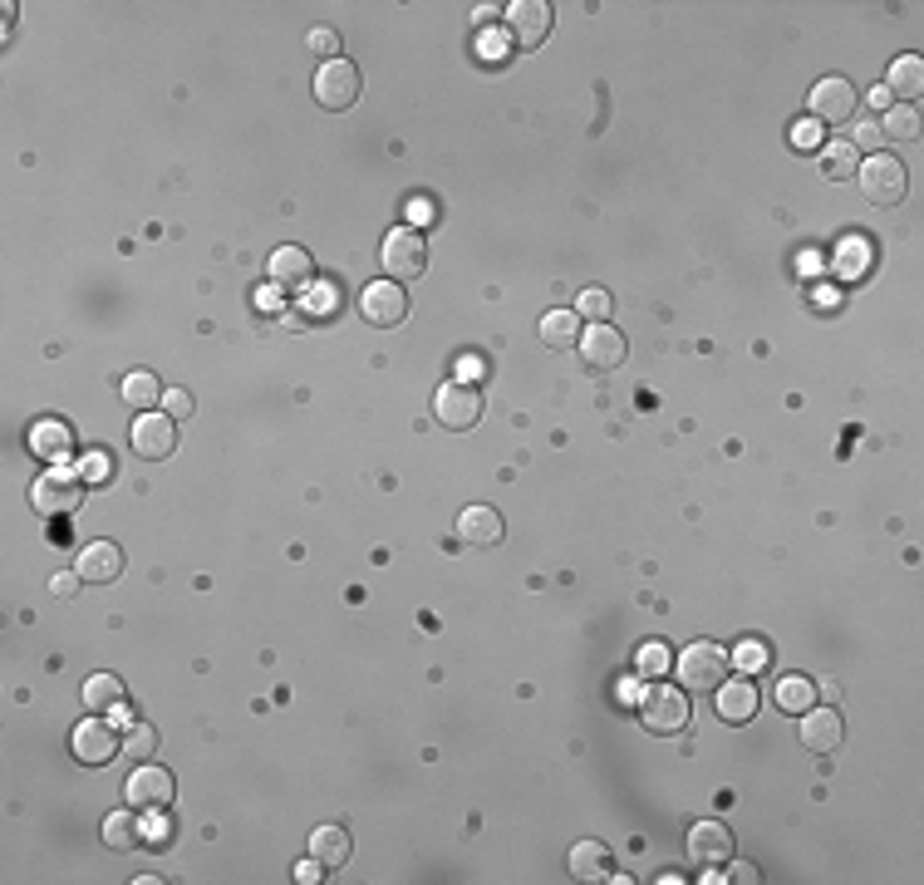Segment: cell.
I'll list each match as a JSON object with an SVG mask.
<instances>
[{
	"instance_id": "obj_1",
	"label": "cell",
	"mask_w": 924,
	"mask_h": 885,
	"mask_svg": "<svg viewBox=\"0 0 924 885\" xmlns=\"http://www.w3.org/2000/svg\"><path fill=\"white\" fill-rule=\"evenodd\" d=\"M30 502H35L40 517H74L79 502H84V472L50 468L45 477L30 482Z\"/></svg>"
},
{
	"instance_id": "obj_2",
	"label": "cell",
	"mask_w": 924,
	"mask_h": 885,
	"mask_svg": "<svg viewBox=\"0 0 924 885\" xmlns=\"http://www.w3.org/2000/svg\"><path fill=\"white\" fill-rule=\"evenodd\" d=\"M728 669H733V654L723 645H713V640H698V645H689L679 654V679L689 689H698V694H713L728 679Z\"/></svg>"
},
{
	"instance_id": "obj_3",
	"label": "cell",
	"mask_w": 924,
	"mask_h": 885,
	"mask_svg": "<svg viewBox=\"0 0 924 885\" xmlns=\"http://www.w3.org/2000/svg\"><path fill=\"white\" fill-rule=\"evenodd\" d=\"M910 177H905V163H895L890 153H870L861 163V192H866L870 207H895L905 197Z\"/></svg>"
},
{
	"instance_id": "obj_4",
	"label": "cell",
	"mask_w": 924,
	"mask_h": 885,
	"mask_svg": "<svg viewBox=\"0 0 924 885\" xmlns=\"http://www.w3.org/2000/svg\"><path fill=\"white\" fill-rule=\"evenodd\" d=\"M639 713H644V728L649 733H679L689 723V699L674 684H649L639 694Z\"/></svg>"
},
{
	"instance_id": "obj_5",
	"label": "cell",
	"mask_w": 924,
	"mask_h": 885,
	"mask_svg": "<svg viewBox=\"0 0 924 885\" xmlns=\"http://www.w3.org/2000/svg\"><path fill=\"white\" fill-rule=\"evenodd\" d=\"M379 261H384V276H389V281H413V276H423V266H428V246H423V236L413 232V227H399V232L384 236Z\"/></svg>"
},
{
	"instance_id": "obj_6",
	"label": "cell",
	"mask_w": 924,
	"mask_h": 885,
	"mask_svg": "<svg viewBox=\"0 0 924 885\" xmlns=\"http://www.w3.org/2000/svg\"><path fill=\"white\" fill-rule=\"evenodd\" d=\"M315 99L335 114H345L349 104L359 99V69L349 59H325L320 74H315Z\"/></svg>"
},
{
	"instance_id": "obj_7",
	"label": "cell",
	"mask_w": 924,
	"mask_h": 885,
	"mask_svg": "<svg viewBox=\"0 0 924 885\" xmlns=\"http://www.w3.org/2000/svg\"><path fill=\"white\" fill-rule=\"evenodd\" d=\"M173 792H177L173 772H168V767H158V763H143L133 777H128V807H133V812L168 807V802H173Z\"/></svg>"
},
{
	"instance_id": "obj_8",
	"label": "cell",
	"mask_w": 924,
	"mask_h": 885,
	"mask_svg": "<svg viewBox=\"0 0 924 885\" xmlns=\"http://www.w3.org/2000/svg\"><path fill=\"white\" fill-rule=\"evenodd\" d=\"M69 748H74V758H79L84 767L114 763V753H118L114 723H104V718H84V723L69 733Z\"/></svg>"
},
{
	"instance_id": "obj_9",
	"label": "cell",
	"mask_w": 924,
	"mask_h": 885,
	"mask_svg": "<svg viewBox=\"0 0 924 885\" xmlns=\"http://www.w3.org/2000/svg\"><path fill=\"white\" fill-rule=\"evenodd\" d=\"M856 109H861V99H856V84H846V79H821L811 89V118L816 123H851Z\"/></svg>"
},
{
	"instance_id": "obj_10",
	"label": "cell",
	"mask_w": 924,
	"mask_h": 885,
	"mask_svg": "<svg viewBox=\"0 0 924 885\" xmlns=\"http://www.w3.org/2000/svg\"><path fill=\"white\" fill-rule=\"evenodd\" d=\"M433 413H438L443 428L462 433V428H472V423L482 418V394H477L472 384H443L438 399H433Z\"/></svg>"
},
{
	"instance_id": "obj_11",
	"label": "cell",
	"mask_w": 924,
	"mask_h": 885,
	"mask_svg": "<svg viewBox=\"0 0 924 885\" xmlns=\"http://www.w3.org/2000/svg\"><path fill=\"white\" fill-rule=\"evenodd\" d=\"M173 448H177L173 418H168V413H158V409L138 413V423H133V453H138V458H148V463H158V458H168Z\"/></svg>"
},
{
	"instance_id": "obj_12",
	"label": "cell",
	"mask_w": 924,
	"mask_h": 885,
	"mask_svg": "<svg viewBox=\"0 0 924 885\" xmlns=\"http://www.w3.org/2000/svg\"><path fill=\"white\" fill-rule=\"evenodd\" d=\"M359 310L374 320V325H384V330H394V325H404L408 320V291L399 286V281H379V286H364V295H359Z\"/></svg>"
},
{
	"instance_id": "obj_13",
	"label": "cell",
	"mask_w": 924,
	"mask_h": 885,
	"mask_svg": "<svg viewBox=\"0 0 924 885\" xmlns=\"http://www.w3.org/2000/svg\"><path fill=\"white\" fill-rule=\"evenodd\" d=\"M797 738L807 743L811 753H836V748H841V738H846L841 713H836V708H816L811 704L807 713H802V723H797Z\"/></svg>"
},
{
	"instance_id": "obj_14",
	"label": "cell",
	"mask_w": 924,
	"mask_h": 885,
	"mask_svg": "<svg viewBox=\"0 0 924 885\" xmlns=\"http://www.w3.org/2000/svg\"><path fill=\"white\" fill-rule=\"evenodd\" d=\"M507 25L526 50H541V40L551 35V5L546 0H517V5H507Z\"/></svg>"
},
{
	"instance_id": "obj_15",
	"label": "cell",
	"mask_w": 924,
	"mask_h": 885,
	"mask_svg": "<svg viewBox=\"0 0 924 885\" xmlns=\"http://www.w3.org/2000/svg\"><path fill=\"white\" fill-rule=\"evenodd\" d=\"M580 359H585L590 369H615V364H625V335H620L615 325H590V330L580 335Z\"/></svg>"
},
{
	"instance_id": "obj_16",
	"label": "cell",
	"mask_w": 924,
	"mask_h": 885,
	"mask_svg": "<svg viewBox=\"0 0 924 885\" xmlns=\"http://www.w3.org/2000/svg\"><path fill=\"white\" fill-rule=\"evenodd\" d=\"M79 581H89V586H109L118 571H123V551H118L114 541H94V546H84V556H79Z\"/></svg>"
},
{
	"instance_id": "obj_17",
	"label": "cell",
	"mask_w": 924,
	"mask_h": 885,
	"mask_svg": "<svg viewBox=\"0 0 924 885\" xmlns=\"http://www.w3.org/2000/svg\"><path fill=\"white\" fill-rule=\"evenodd\" d=\"M689 856L698 861V866H718V861H728V856H733V836H728V826L698 822L689 831Z\"/></svg>"
},
{
	"instance_id": "obj_18",
	"label": "cell",
	"mask_w": 924,
	"mask_h": 885,
	"mask_svg": "<svg viewBox=\"0 0 924 885\" xmlns=\"http://www.w3.org/2000/svg\"><path fill=\"white\" fill-rule=\"evenodd\" d=\"M271 281L276 286H290V291H300V286H310V276H315V261H310V251L305 246H281L276 256H271Z\"/></svg>"
},
{
	"instance_id": "obj_19",
	"label": "cell",
	"mask_w": 924,
	"mask_h": 885,
	"mask_svg": "<svg viewBox=\"0 0 924 885\" xmlns=\"http://www.w3.org/2000/svg\"><path fill=\"white\" fill-rule=\"evenodd\" d=\"M713 699H718V718L723 723H748L752 713H757V689H752L748 679H723L713 689Z\"/></svg>"
},
{
	"instance_id": "obj_20",
	"label": "cell",
	"mask_w": 924,
	"mask_h": 885,
	"mask_svg": "<svg viewBox=\"0 0 924 885\" xmlns=\"http://www.w3.org/2000/svg\"><path fill=\"white\" fill-rule=\"evenodd\" d=\"M885 89H890V99H900V104L920 99L924 94V59L920 55H900L895 64H890V74H885Z\"/></svg>"
},
{
	"instance_id": "obj_21",
	"label": "cell",
	"mask_w": 924,
	"mask_h": 885,
	"mask_svg": "<svg viewBox=\"0 0 924 885\" xmlns=\"http://www.w3.org/2000/svg\"><path fill=\"white\" fill-rule=\"evenodd\" d=\"M458 536L467 546H497L502 541V517L492 507H467L458 517Z\"/></svg>"
},
{
	"instance_id": "obj_22",
	"label": "cell",
	"mask_w": 924,
	"mask_h": 885,
	"mask_svg": "<svg viewBox=\"0 0 924 885\" xmlns=\"http://www.w3.org/2000/svg\"><path fill=\"white\" fill-rule=\"evenodd\" d=\"M69 448H74V438H69V428H64L59 418H40V423L30 428V453H35V458L59 463V458H69Z\"/></svg>"
},
{
	"instance_id": "obj_23",
	"label": "cell",
	"mask_w": 924,
	"mask_h": 885,
	"mask_svg": "<svg viewBox=\"0 0 924 885\" xmlns=\"http://www.w3.org/2000/svg\"><path fill=\"white\" fill-rule=\"evenodd\" d=\"M541 345H546V350H571V345H580V315L576 310H546V315H541Z\"/></svg>"
},
{
	"instance_id": "obj_24",
	"label": "cell",
	"mask_w": 924,
	"mask_h": 885,
	"mask_svg": "<svg viewBox=\"0 0 924 885\" xmlns=\"http://www.w3.org/2000/svg\"><path fill=\"white\" fill-rule=\"evenodd\" d=\"M571 876L576 881H610V851L600 841H580L571 851Z\"/></svg>"
},
{
	"instance_id": "obj_25",
	"label": "cell",
	"mask_w": 924,
	"mask_h": 885,
	"mask_svg": "<svg viewBox=\"0 0 924 885\" xmlns=\"http://www.w3.org/2000/svg\"><path fill=\"white\" fill-rule=\"evenodd\" d=\"M310 856H315L320 866H345V861H349L345 826H320V831L310 836Z\"/></svg>"
},
{
	"instance_id": "obj_26",
	"label": "cell",
	"mask_w": 924,
	"mask_h": 885,
	"mask_svg": "<svg viewBox=\"0 0 924 885\" xmlns=\"http://www.w3.org/2000/svg\"><path fill=\"white\" fill-rule=\"evenodd\" d=\"M811 704H816V679H807V674L777 679V708H787V713H807Z\"/></svg>"
},
{
	"instance_id": "obj_27",
	"label": "cell",
	"mask_w": 924,
	"mask_h": 885,
	"mask_svg": "<svg viewBox=\"0 0 924 885\" xmlns=\"http://www.w3.org/2000/svg\"><path fill=\"white\" fill-rule=\"evenodd\" d=\"M84 704L94 708V713H114V708L123 704V684H118L114 674H94V679L84 684Z\"/></svg>"
},
{
	"instance_id": "obj_28",
	"label": "cell",
	"mask_w": 924,
	"mask_h": 885,
	"mask_svg": "<svg viewBox=\"0 0 924 885\" xmlns=\"http://www.w3.org/2000/svg\"><path fill=\"white\" fill-rule=\"evenodd\" d=\"M880 133L895 138V143H910V138H920V114L910 104H890L885 118H880Z\"/></svg>"
},
{
	"instance_id": "obj_29",
	"label": "cell",
	"mask_w": 924,
	"mask_h": 885,
	"mask_svg": "<svg viewBox=\"0 0 924 885\" xmlns=\"http://www.w3.org/2000/svg\"><path fill=\"white\" fill-rule=\"evenodd\" d=\"M104 841H109L114 851H133V846L143 841V822H133V812H109Z\"/></svg>"
},
{
	"instance_id": "obj_30",
	"label": "cell",
	"mask_w": 924,
	"mask_h": 885,
	"mask_svg": "<svg viewBox=\"0 0 924 885\" xmlns=\"http://www.w3.org/2000/svg\"><path fill=\"white\" fill-rule=\"evenodd\" d=\"M123 404H133V409H153V404H163V389H158V379L153 374H128L123 379Z\"/></svg>"
},
{
	"instance_id": "obj_31",
	"label": "cell",
	"mask_w": 924,
	"mask_h": 885,
	"mask_svg": "<svg viewBox=\"0 0 924 885\" xmlns=\"http://www.w3.org/2000/svg\"><path fill=\"white\" fill-rule=\"evenodd\" d=\"M821 168H826V177L846 182V177H856L861 158H856V148H851V143H826V153H821Z\"/></svg>"
},
{
	"instance_id": "obj_32",
	"label": "cell",
	"mask_w": 924,
	"mask_h": 885,
	"mask_svg": "<svg viewBox=\"0 0 924 885\" xmlns=\"http://www.w3.org/2000/svg\"><path fill=\"white\" fill-rule=\"evenodd\" d=\"M335 310H340L335 286H305V320H330Z\"/></svg>"
},
{
	"instance_id": "obj_33",
	"label": "cell",
	"mask_w": 924,
	"mask_h": 885,
	"mask_svg": "<svg viewBox=\"0 0 924 885\" xmlns=\"http://www.w3.org/2000/svg\"><path fill=\"white\" fill-rule=\"evenodd\" d=\"M866 246H870L866 236H846V241H841V271H846V276H856V271H866L870 266Z\"/></svg>"
},
{
	"instance_id": "obj_34",
	"label": "cell",
	"mask_w": 924,
	"mask_h": 885,
	"mask_svg": "<svg viewBox=\"0 0 924 885\" xmlns=\"http://www.w3.org/2000/svg\"><path fill=\"white\" fill-rule=\"evenodd\" d=\"M158 753V733L148 723H133L128 728V758H153Z\"/></svg>"
},
{
	"instance_id": "obj_35",
	"label": "cell",
	"mask_w": 924,
	"mask_h": 885,
	"mask_svg": "<svg viewBox=\"0 0 924 885\" xmlns=\"http://www.w3.org/2000/svg\"><path fill=\"white\" fill-rule=\"evenodd\" d=\"M576 315L595 320V325H605V320H610V291H580V310H576Z\"/></svg>"
},
{
	"instance_id": "obj_36",
	"label": "cell",
	"mask_w": 924,
	"mask_h": 885,
	"mask_svg": "<svg viewBox=\"0 0 924 885\" xmlns=\"http://www.w3.org/2000/svg\"><path fill=\"white\" fill-rule=\"evenodd\" d=\"M664 669H669V649L664 645L639 649V674H644V679H664Z\"/></svg>"
},
{
	"instance_id": "obj_37",
	"label": "cell",
	"mask_w": 924,
	"mask_h": 885,
	"mask_svg": "<svg viewBox=\"0 0 924 885\" xmlns=\"http://www.w3.org/2000/svg\"><path fill=\"white\" fill-rule=\"evenodd\" d=\"M880 143H885L880 123H875V118H856V138H851V148H870V153H880Z\"/></svg>"
},
{
	"instance_id": "obj_38",
	"label": "cell",
	"mask_w": 924,
	"mask_h": 885,
	"mask_svg": "<svg viewBox=\"0 0 924 885\" xmlns=\"http://www.w3.org/2000/svg\"><path fill=\"white\" fill-rule=\"evenodd\" d=\"M305 45L315 50V55H325V59H335V50H340V35L330 30V25H315L310 35H305Z\"/></svg>"
},
{
	"instance_id": "obj_39",
	"label": "cell",
	"mask_w": 924,
	"mask_h": 885,
	"mask_svg": "<svg viewBox=\"0 0 924 885\" xmlns=\"http://www.w3.org/2000/svg\"><path fill=\"white\" fill-rule=\"evenodd\" d=\"M168 831H173V826H168V817H163V807H153V812L143 817V841H148V846H163V841H168Z\"/></svg>"
},
{
	"instance_id": "obj_40",
	"label": "cell",
	"mask_w": 924,
	"mask_h": 885,
	"mask_svg": "<svg viewBox=\"0 0 924 885\" xmlns=\"http://www.w3.org/2000/svg\"><path fill=\"white\" fill-rule=\"evenodd\" d=\"M821 128H816V118H802V123H792V143L802 148V153H811V148H821Z\"/></svg>"
},
{
	"instance_id": "obj_41",
	"label": "cell",
	"mask_w": 924,
	"mask_h": 885,
	"mask_svg": "<svg viewBox=\"0 0 924 885\" xmlns=\"http://www.w3.org/2000/svg\"><path fill=\"white\" fill-rule=\"evenodd\" d=\"M408 222L413 227H428V222H438V207H433V197H408Z\"/></svg>"
},
{
	"instance_id": "obj_42",
	"label": "cell",
	"mask_w": 924,
	"mask_h": 885,
	"mask_svg": "<svg viewBox=\"0 0 924 885\" xmlns=\"http://www.w3.org/2000/svg\"><path fill=\"white\" fill-rule=\"evenodd\" d=\"M482 374H487V364H482V354H462V359H458V384H462V379H467V384H477Z\"/></svg>"
},
{
	"instance_id": "obj_43",
	"label": "cell",
	"mask_w": 924,
	"mask_h": 885,
	"mask_svg": "<svg viewBox=\"0 0 924 885\" xmlns=\"http://www.w3.org/2000/svg\"><path fill=\"white\" fill-rule=\"evenodd\" d=\"M163 413H168V418H187V413H192V399H187V389H173V394H163Z\"/></svg>"
},
{
	"instance_id": "obj_44",
	"label": "cell",
	"mask_w": 924,
	"mask_h": 885,
	"mask_svg": "<svg viewBox=\"0 0 924 885\" xmlns=\"http://www.w3.org/2000/svg\"><path fill=\"white\" fill-rule=\"evenodd\" d=\"M738 664H743V669H762V664H767V649L762 645H738Z\"/></svg>"
},
{
	"instance_id": "obj_45",
	"label": "cell",
	"mask_w": 924,
	"mask_h": 885,
	"mask_svg": "<svg viewBox=\"0 0 924 885\" xmlns=\"http://www.w3.org/2000/svg\"><path fill=\"white\" fill-rule=\"evenodd\" d=\"M482 59H507V35H482Z\"/></svg>"
},
{
	"instance_id": "obj_46",
	"label": "cell",
	"mask_w": 924,
	"mask_h": 885,
	"mask_svg": "<svg viewBox=\"0 0 924 885\" xmlns=\"http://www.w3.org/2000/svg\"><path fill=\"white\" fill-rule=\"evenodd\" d=\"M320 871H325V866L310 856V861H300V866H295V881H300V885H315V881H320Z\"/></svg>"
},
{
	"instance_id": "obj_47",
	"label": "cell",
	"mask_w": 924,
	"mask_h": 885,
	"mask_svg": "<svg viewBox=\"0 0 924 885\" xmlns=\"http://www.w3.org/2000/svg\"><path fill=\"white\" fill-rule=\"evenodd\" d=\"M104 472H109V458H104V453H89V458H84V482H94V477H104Z\"/></svg>"
},
{
	"instance_id": "obj_48",
	"label": "cell",
	"mask_w": 924,
	"mask_h": 885,
	"mask_svg": "<svg viewBox=\"0 0 924 885\" xmlns=\"http://www.w3.org/2000/svg\"><path fill=\"white\" fill-rule=\"evenodd\" d=\"M728 881H743V885H757V881H762V876H757V866H748V861H738V866H733V876H728Z\"/></svg>"
},
{
	"instance_id": "obj_49",
	"label": "cell",
	"mask_w": 924,
	"mask_h": 885,
	"mask_svg": "<svg viewBox=\"0 0 924 885\" xmlns=\"http://www.w3.org/2000/svg\"><path fill=\"white\" fill-rule=\"evenodd\" d=\"M74 586H79V571H74V576H55V581H50V590H55V595H74Z\"/></svg>"
},
{
	"instance_id": "obj_50",
	"label": "cell",
	"mask_w": 924,
	"mask_h": 885,
	"mask_svg": "<svg viewBox=\"0 0 924 885\" xmlns=\"http://www.w3.org/2000/svg\"><path fill=\"white\" fill-rule=\"evenodd\" d=\"M109 723H114V728H133V713H128V704H118L114 713H109Z\"/></svg>"
},
{
	"instance_id": "obj_51",
	"label": "cell",
	"mask_w": 924,
	"mask_h": 885,
	"mask_svg": "<svg viewBox=\"0 0 924 885\" xmlns=\"http://www.w3.org/2000/svg\"><path fill=\"white\" fill-rule=\"evenodd\" d=\"M821 699L836 704V699H841V684H836V679H821Z\"/></svg>"
},
{
	"instance_id": "obj_52",
	"label": "cell",
	"mask_w": 924,
	"mask_h": 885,
	"mask_svg": "<svg viewBox=\"0 0 924 885\" xmlns=\"http://www.w3.org/2000/svg\"><path fill=\"white\" fill-rule=\"evenodd\" d=\"M256 305H261V310H276V305H281V295L276 291H256Z\"/></svg>"
},
{
	"instance_id": "obj_53",
	"label": "cell",
	"mask_w": 924,
	"mask_h": 885,
	"mask_svg": "<svg viewBox=\"0 0 924 885\" xmlns=\"http://www.w3.org/2000/svg\"><path fill=\"white\" fill-rule=\"evenodd\" d=\"M870 104H875V109H890L895 99H890V89H870Z\"/></svg>"
}]
</instances>
